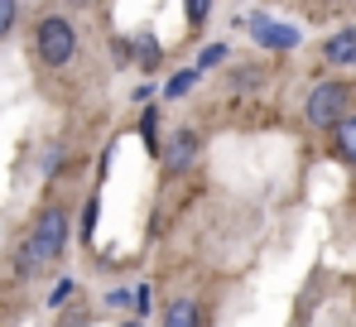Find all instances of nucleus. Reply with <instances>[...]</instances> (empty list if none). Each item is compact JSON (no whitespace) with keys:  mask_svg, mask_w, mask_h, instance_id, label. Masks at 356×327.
Masks as SVG:
<instances>
[{"mask_svg":"<svg viewBox=\"0 0 356 327\" xmlns=\"http://www.w3.org/2000/svg\"><path fill=\"white\" fill-rule=\"evenodd\" d=\"M202 154V135L193 130V125H183L169 135V145H164V173H188L193 164Z\"/></svg>","mask_w":356,"mask_h":327,"instance_id":"4","label":"nucleus"},{"mask_svg":"<svg viewBox=\"0 0 356 327\" xmlns=\"http://www.w3.org/2000/svg\"><path fill=\"white\" fill-rule=\"evenodd\" d=\"M197 77H202L197 67H183V72H174V77H169V87H164V97H188V92L197 87Z\"/></svg>","mask_w":356,"mask_h":327,"instance_id":"9","label":"nucleus"},{"mask_svg":"<svg viewBox=\"0 0 356 327\" xmlns=\"http://www.w3.org/2000/svg\"><path fill=\"white\" fill-rule=\"evenodd\" d=\"M97 207H102V202H97V198H87V217H82V236H92V226H97Z\"/></svg>","mask_w":356,"mask_h":327,"instance_id":"15","label":"nucleus"},{"mask_svg":"<svg viewBox=\"0 0 356 327\" xmlns=\"http://www.w3.org/2000/svg\"><path fill=\"white\" fill-rule=\"evenodd\" d=\"M327 135H332V154L347 164V168H356V115H342Z\"/></svg>","mask_w":356,"mask_h":327,"instance_id":"7","label":"nucleus"},{"mask_svg":"<svg viewBox=\"0 0 356 327\" xmlns=\"http://www.w3.org/2000/svg\"><path fill=\"white\" fill-rule=\"evenodd\" d=\"M67 231H72L67 207H58V202H54V207H44V212L34 217V226H29V236H24L19 255H15V274H19V279L44 274L63 250H67Z\"/></svg>","mask_w":356,"mask_h":327,"instance_id":"1","label":"nucleus"},{"mask_svg":"<svg viewBox=\"0 0 356 327\" xmlns=\"http://www.w3.org/2000/svg\"><path fill=\"white\" fill-rule=\"evenodd\" d=\"M250 34H255L260 49H275V54H289V49L303 44V34H298L294 24H275V19H265V15L250 19Z\"/></svg>","mask_w":356,"mask_h":327,"instance_id":"5","label":"nucleus"},{"mask_svg":"<svg viewBox=\"0 0 356 327\" xmlns=\"http://www.w3.org/2000/svg\"><path fill=\"white\" fill-rule=\"evenodd\" d=\"M15 19H19V0H0V39L15 29Z\"/></svg>","mask_w":356,"mask_h":327,"instance_id":"12","label":"nucleus"},{"mask_svg":"<svg viewBox=\"0 0 356 327\" xmlns=\"http://www.w3.org/2000/svg\"><path fill=\"white\" fill-rule=\"evenodd\" d=\"M72 294H77V284H72V279H63V284H54V294H49V308H58V303H67Z\"/></svg>","mask_w":356,"mask_h":327,"instance_id":"13","label":"nucleus"},{"mask_svg":"<svg viewBox=\"0 0 356 327\" xmlns=\"http://www.w3.org/2000/svg\"><path fill=\"white\" fill-rule=\"evenodd\" d=\"M120 327H145V323H140V318H130V323H120Z\"/></svg>","mask_w":356,"mask_h":327,"instance_id":"17","label":"nucleus"},{"mask_svg":"<svg viewBox=\"0 0 356 327\" xmlns=\"http://www.w3.org/2000/svg\"><path fill=\"white\" fill-rule=\"evenodd\" d=\"M34 54H39L44 67H67L72 54H77V29H72V19L44 15V19L34 24Z\"/></svg>","mask_w":356,"mask_h":327,"instance_id":"3","label":"nucleus"},{"mask_svg":"<svg viewBox=\"0 0 356 327\" xmlns=\"http://www.w3.org/2000/svg\"><path fill=\"white\" fill-rule=\"evenodd\" d=\"M106 308H130V289H111L106 294Z\"/></svg>","mask_w":356,"mask_h":327,"instance_id":"16","label":"nucleus"},{"mask_svg":"<svg viewBox=\"0 0 356 327\" xmlns=\"http://www.w3.org/2000/svg\"><path fill=\"white\" fill-rule=\"evenodd\" d=\"M159 58H164V49H159V44H154L149 34H140V67H154Z\"/></svg>","mask_w":356,"mask_h":327,"instance_id":"11","label":"nucleus"},{"mask_svg":"<svg viewBox=\"0 0 356 327\" xmlns=\"http://www.w3.org/2000/svg\"><path fill=\"white\" fill-rule=\"evenodd\" d=\"M183 10H188V24H193V29H202V24H207V15H212V0H188Z\"/></svg>","mask_w":356,"mask_h":327,"instance_id":"10","label":"nucleus"},{"mask_svg":"<svg viewBox=\"0 0 356 327\" xmlns=\"http://www.w3.org/2000/svg\"><path fill=\"white\" fill-rule=\"evenodd\" d=\"M323 58H327L332 67H356V24L352 29H337V34L323 44Z\"/></svg>","mask_w":356,"mask_h":327,"instance_id":"6","label":"nucleus"},{"mask_svg":"<svg viewBox=\"0 0 356 327\" xmlns=\"http://www.w3.org/2000/svg\"><path fill=\"white\" fill-rule=\"evenodd\" d=\"M164 327H207V308L193 298H174L164 308Z\"/></svg>","mask_w":356,"mask_h":327,"instance_id":"8","label":"nucleus"},{"mask_svg":"<svg viewBox=\"0 0 356 327\" xmlns=\"http://www.w3.org/2000/svg\"><path fill=\"white\" fill-rule=\"evenodd\" d=\"M222 58H227V49H222V44H212V49H202V58H197V72H207V67H217Z\"/></svg>","mask_w":356,"mask_h":327,"instance_id":"14","label":"nucleus"},{"mask_svg":"<svg viewBox=\"0 0 356 327\" xmlns=\"http://www.w3.org/2000/svg\"><path fill=\"white\" fill-rule=\"evenodd\" d=\"M342 115H352V82L327 77V82H318V87L308 92V102H303V120H308L313 130H332Z\"/></svg>","mask_w":356,"mask_h":327,"instance_id":"2","label":"nucleus"}]
</instances>
